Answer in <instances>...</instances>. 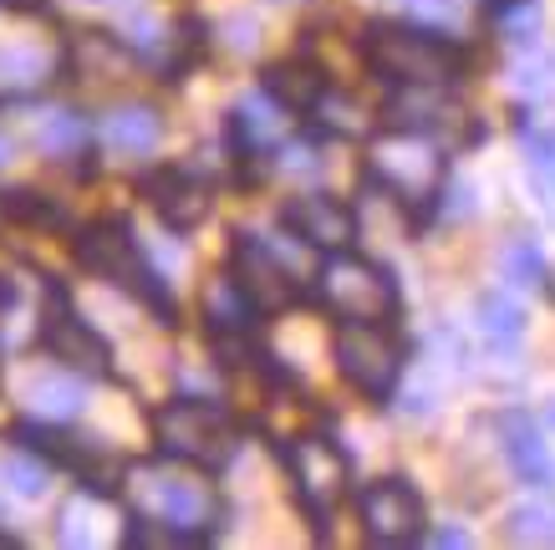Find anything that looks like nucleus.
Instances as JSON below:
<instances>
[{
	"label": "nucleus",
	"instance_id": "obj_1",
	"mask_svg": "<svg viewBox=\"0 0 555 550\" xmlns=\"http://www.w3.org/2000/svg\"><path fill=\"white\" fill-rule=\"evenodd\" d=\"M118 504H128L122 546H209L224 535V520H230L215 474L158 459V453L153 464L122 469Z\"/></svg>",
	"mask_w": 555,
	"mask_h": 550
},
{
	"label": "nucleus",
	"instance_id": "obj_2",
	"mask_svg": "<svg viewBox=\"0 0 555 550\" xmlns=\"http://www.w3.org/2000/svg\"><path fill=\"white\" fill-rule=\"evenodd\" d=\"M357 51L383 92H459L479 62V51L459 31H438L413 16L367 21Z\"/></svg>",
	"mask_w": 555,
	"mask_h": 550
},
{
	"label": "nucleus",
	"instance_id": "obj_3",
	"mask_svg": "<svg viewBox=\"0 0 555 550\" xmlns=\"http://www.w3.org/2000/svg\"><path fill=\"white\" fill-rule=\"evenodd\" d=\"M454 179V158L438 143L434 128H408V123H377L367 133V158H362V183L383 194L408 234H423L438 225V200Z\"/></svg>",
	"mask_w": 555,
	"mask_h": 550
},
{
	"label": "nucleus",
	"instance_id": "obj_4",
	"mask_svg": "<svg viewBox=\"0 0 555 550\" xmlns=\"http://www.w3.org/2000/svg\"><path fill=\"white\" fill-rule=\"evenodd\" d=\"M72 255H77V266L87 276L128 291L158 327H179V300H173L169 276L158 270L149 245L138 240V230L122 215H102L92 225H82L77 240H72Z\"/></svg>",
	"mask_w": 555,
	"mask_h": 550
},
{
	"label": "nucleus",
	"instance_id": "obj_5",
	"mask_svg": "<svg viewBox=\"0 0 555 550\" xmlns=\"http://www.w3.org/2000/svg\"><path fill=\"white\" fill-rule=\"evenodd\" d=\"M149 434H153V453L158 459L219 474V469L235 464L240 444H245V423L235 418L230 402L179 393V398L149 408Z\"/></svg>",
	"mask_w": 555,
	"mask_h": 550
},
{
	"label": "nucleus",
	"instance_id": "obj_6",
	"mask_svg": "<svg viewBox=\"0 0 555 550\" xmlns=\"http://www.w3.org/2000/svg\"><path fill=\"white\" fill-rule=\"evenodd\" d=\"M306 300L326 311V321H403V285L377 255H362L357 245L332 255H317Z\"/></svg>",
	"mask_w": 555,
	"mask_h": 550
},
{
	"label": "nucleus",
	"instance_id": "obj_7",
	"mask_svg": "<svg viewBox=\"0 0 555 550\" xmlns=\"http://www.w3.org/2000/svg\"><path fill=\"white\" fill-rule=\"evenodd\" d=\"M281 474L291 484V500L306 515V525L317 530V540H326L332 520L347 500H352V453L341 449V438L332 429H306L275 444Z\"/></svg>",
	"mask_w": 555,
	"mask_h": 550
},
{
	"label": "nucleus",
	"instance_id": "obj_8",
	"mask_svg": "<svg viewBox=\"0 0 555 550\" xmlns=\"http://www.w3.org/2000/svg\"><path fill=\"white\" fill-rule=\"evenodd\" d=\"M332 362L337 378L352 387L362 402L387 408L398 398V387L413 362V336L403 332V321H332Z\"/></svg>",
	"mask_w": 555,
	"mask_h": 550
},
{
	"label": "nucleus",
	"instance_id": "obj_9",
	"mask_svg": "<svg viewBox=\"0 0 555 550\" xmlns=\"http://www.w3.org/2000/svg\"><path fill=\"white\" fill-rule=\"evenodd\" d=\"M224 276L245 291L260 317H281L291 306L306 300V285H311V270H301L286 255V230L281 240L255 230H235L230 234V251H224Z\"/></svg>",
	"mask_w": 555,
	"mask_h": 550
},
{
	"label": "nucleus",
	"instance_id": "obj_10",
	"mask_svg": "<svg viewBox=\"0 0 555 550\" xmlns=\"http://www.w3.org/2000/svg\"><path fill=\"white\" fill-rule=\"evenodd\" d=\"M36 342L47 351V362L67 367L77 378H113V347L92 321L77 311V300L62 281H41V321H36Z\"/></svg>",
	"mask_w": 555,
	"mask_h": 550
},
{
	"label": "nucleus",
	"instance_id": "obj_11",
	"mask_svg": "<svg viewBox=\"0 0 555 550\" xmlns=\"http://www.w3.org/2000/svg\"><path fill=\"white\" fill-rule=\"evenodd\" d=\"M352 510L362 525V540L377 550L423 546V535H428V500L408 474H383V479L357 484Z\"/></svg>",
	"mask_w": 555,
	"mask_h": 550
},
{
	"label": "nucleus",
	"instance_id": "obj_12",
	"mask_svg": "<svg viewBox=\"0 0 555 550\" xmlns=\"http://www.w3.org/2000/svg\"><path fill=\"white\" fill-rule=\"evenodd\" d=\"M138 194L149 200L169 234H194L215 215V179L194 164H153L138 174Z\"/></svg>",
	"mask_w": 555,
	"mask_h": 550
},
{
	"label": "nucleus",
	"instance_id": "obj_13",
	"mask_svg": "<svg viewBox=\"0 0 555 550\" xmlns=\"http://www.w3.org/2000/svg\"><path fill=\"white\" fill-rule=\"evenodd\" d=\"M281 230L296 240V245H306L311 255H332V251H347V245H357V234H362V219H357V209L347 200H337V194H326V189H306V194H291L286 204H281Z\"/></svg>",
	"mask_w": 555,
	"mask_h": 550
},
{
	"label": "nucleus",
	"instance_id": "obj_14",
	"mask_svg": "<svg viewBox=\"0 0 555 550\" xmlns=\"http://www.w3.org/2000/svg\"><path fill=\"white\" fill-rule=\"evenodd\" d=\"M494 444L505 453V469L525 489H535V495H551L555 489V453L545 444V423H540L530 408L520 402H509L494 413Z\"/></svg>",
	"mask_w": 555,
	"mask_h": 550
},
{
	"label": "nucleus",
	"instance_id": "obj_15",
	"mask_svg": "<svg viewBox=\"0 0 555 550\" xmlns=\"http://www.w3.org/2000/svg\"><path fill=\"white\" fill-rule=\"evenodd\" d=\"M164 133H169V123L153 102H118L92 123L98 149L113 153V158H128V164H149L153 153L164 149Z\"/></svg>",
	"mask_w": 555,
	"mask_h": 550
},
{
	"label": "nucleus",
	"instance_id": "obj_16",
	"mask_svg": "<svg viewBox=\"0 0 555 550\" xmlns=\"http://www.w3.org/2000/svg\"><path fill=\"white\" fill-rule=\"evenodd\" d=\"M326 82H332V72L321 67L317 56H306V51L281 56V62H270V67L260 72V87H266L270 98L281 102L286 113H296V117L311 113V102L321 98V87Z\"/></svg>",
	"mask_w": 555,
	"mask_h": 550
},
{
	"label": "nucleus",
	"instance_id": "obj_17",
	"mask_svg": "<svg viewBox=\"0 0 555 550\" xmlns=\"http://www.w3.org/2000/svg\"><path fill=\"white\" fill-rule=\"evenodd\" d=\"M199 311H204V332H209V342H240V336H255L260 332V321H266L224 270L204 285Z\"/></svg>",
	"mask_w": 555,
	"mask_h": 550
},
{
	"label": "nucleus",
	"instance_id": "obj_18",
	"mask_svg": "<svg viewBox=\"0 0 555 550\" xmlns=\"http://www.w3.org/2000/svg\"><path fill=\"white\" fill-rule=\"evenodd\" d=\"M36 153L51 158V164H77V158H92V153H98L92 117L77 113V107H51V113L36 123Z\"/></svg>",
	"mask_w": 555,
	"mask_h": 550
},
{
	"label": "nucleus",
	"instance_id": "obj_19",
	"mask_svg": "<svg viewBox=\"0 0 555 550\" xmlns=\"http://www.w3.org/2000/svg\"><path fill=\"white\" fill-rule=\"evenodd\" d=\"M474 321H479V332H485V342L494 351H520V342H525V306L509 296L505 285L479 291V300H474Z\"/></svg>",
	"mask_w": 555,
	"mask_h": 550
},
{
	"label": "nucleus",
	"instance_id": "obj_20",
	"mask_svg": "<svg viewBox=\"0 0 555 550\" xmlns=\"http://www.w3.org/2000/svg\"><path fill=\"white\" fill-rule=\"evenodd\" d=\"M82 398H87V378L67 372V367H47V378L31 383V402H26V418H47V423H72L82 413Z\"/></svg>",
	"mask_w": 555,
	"mask_h": 550
},
{
	"label": "nucleus",
	"instance_id": "obj_21",
	"mask_svg": "<svg viewBox=\"0 0 555 550\" xmlns=\"http://www.w3.org/2000/svg\"><path fill=\"white\" fill-rule=\"evenodd\" d=\"M540 5L545 0H485V26L509 47H530L540 36Z\"/></svg>",
	"mask_w": 555,
	"mask_h": 550
},
{
	"label": "nucleus",
	"instance_id": "obj_22",
	"mask_svg": "<svg viewBox=\"0 0 555 550\" xmlns=\"http://www.w3.org/2000/svg\"><path fill=\"white\" fill-rule=\"evenodd\" d=\"M500 276H505L509 285H525V291H555L551 260H545V251H540L535 240H525V234L500 251Z\"/></svg>",
	"mask_w": 555,
	"mask_h": 550
},
{
	"label": "nucleus",
	"instance_id": "obj_23",
	"mask_svg": "<svg viewBox=\"0 0 555 550\" xmlns=\"http://www.w3.org/2000/svg\"><path fill=\"white\" fill-rule=\"evenodd\" d=\"M505 540L509 546H555V489L545 500H525L505 510Z\"/></svg>",
	"mask_w": 555,
	"mask_h": 550
},
{
	"label": "nucleus",
	"instance_id": "obj_24",
	"mask_svg": "<svg viewBox=\"0 0 555 550\" xmlns=\"http://www.w3.org/2000/svg\"><path fill=\"white\" fill-rule=\"evenodd\" d=\"M515 133H520V149L530 158V174H535V189L540 183H555V128L551 123H540L530 113V102L515 107Z\"/></svg>",
	"mask_w": 555,
	"mask_h": 550
},
{
	"label": "nucleus",
	"instance_id": "obj_25",
	"mask_svg": "<svg viewBox=\"0 0 555 550\" xmlns=\"http://www.w3.org/2000/svg\"><path fill=\"white\" fill-rule=\"evenodd\" d=\"M0 215L16 219V225H41V230H62V225H67L62 204L47 200V194H36V189H5V194H0Z\"/></svg>",
	"mask_w": 555,
	"mask_h": 550
},
{
	"label": "nucleus",
	"instance_id": "obj_26",
	"mask_svg": "<svg viewBox=\"0 0 555 550\" xmlns=\"http://www.w3.org/2000/svg\"><path fill=\"white\" fill-rule=\"evenodd\" d=\"M5 484H11V495H21V500H41L51 489V464L41 459V453L21 449V444H11V459H5Z\"/></svg>",
	"mask_w": 555,
	"mask_h": 550
},
{
	"label": "nucleus",
	"instance_id": "obj_27",
	"mask_svg": "<svg viewBox=\"0 0 555 550\" xmlns=\"http://www.w3.org/2000/svg\"><path fill=\"white\" fill-rule=\"evenodd\" d=\"M515 92L530 102H545L555 98V56H545V51H530L520 62V72H515Z\"/></svg>",
	"mask_w": 555,
	"mask_h": 550
},
{
	"label": "nucleus",
	"instance_id": "obj_28",
	"mask_svg": "<svg viewBox=\"0 0 555 550\" xmlns=\"http://www.w3.org/2000/svg\"><path fill=\"white\" fill-rule=\"evenodd\" d=\"M408 16L423 21V26H438V31H459L464 26V5L459 0H408Z\"/></svg>",
	"mask_w": 555,
	"mask_h": 550
},
{
	"label": "nucleus",
	"instance_id": "obj_29",
	"mask_svg": "<svg viewBox=\"0 0 555 550\" xmlns=\"http://www.w3.org/2000/svg\"><path fill=\"white\" fill-rule=\"evenodd\" d=\"M474 535L464 530V525H454V530H428L423 535V546H469Z\"/></svg>",
	"mask_w": 555,
	"mask_h": 550
},
{
	"label": "nucleus",
	"instance_id": "obj_30",
	"mask_svg": "<svg viewBox=\"0 0 555 550\" xmlns=\"http://www.w3.org/2000/svg\"><path fill=\"white\" fill-rule=\"evenodd\" d=\"M51 0H0V11H21V16H36V11H47Z\"/></svg>",
	"mask_w": 555,
	"mask_h": 550
},
{
	"label": "nucleus",
	"instance_id": "obj_31",
	"mask_svg": "<svg viewBox=\"0 0 555 550\" xmlns=\"http://www.w3.org/2000/svg\"><path fill=\"white\" fill-rule=\"evenodd\" d=\"M5 500H11V484H5V474H0V525H5Z\"/></svg>",
	"mask_w": 555,
	"mask_h": 550
},
{
	"label": "nucleus",
	"instance_id": "obj_32",
	"mask_svg": "<svg viewBox=\"0 0 555 550\" xmlns=\"http://www.w3.org/2000/svg\"><path fill=\"white\" fill-rule=\"evenodd\" d=\"M5 164H11V138L0 133V168H5Z\"/></svg>",
	"mask_w": 555,
	"mask_h": 550
},
{
	"label": "nucleus",
	"instance_id": "obj_33",
	"mask_svg": "<svg viewBox=\"0 0 555 550\" xmlns=\"http://www.w3.org/2000/svg\"><path fill=\"white\" fill-rule=\"evenodd\" d=\"M540 423H545V429H555V402H545V413H540Z\"/></svg>",
	"mask_w": 555,
	"mask_h": 550
},
{
	"label": "nucleus",
	"instance_id": "obj_34",
	"mask_svg": "<svg viewBox=\"0 0 555 550\" xmlns=\"http://www.w3.org/2000/svg\"><path fill=\"white\" fill-rule=\"evenodd\" d=\"M0 102H5V87H0Z\"/></svg>",
	"mask_w": 555,
	"mask_h": 550
},
{
	"label": "nucleus",
	"instance_id": "obj_35",
	"mask_svg": "<svg viewBox=\"0 0 555 550\" xmlns=\"http://www.w3.org/2000/svg\"><path fill=\"white\" fill-rule=\"evenodd\" d=\"M107 5H118V0H107Z\"/></svg>",
	"mask_w": 555,
	"mask_h": 550
},
{
	"label": "nucleus",
	"instance_id": "obj_36",
	"mask_svg": "<svg viewBox=\"0 0 555 550\" xmlns=\"http://www.w3.org/2000/svg\"><path fill=\"white\" fill-rule=\"evenodd\" d=\"M479 5H485V0H479Z\"/></svg>",
	"mask_w": 555,
	"mask_h": 550
}]
</instances>
